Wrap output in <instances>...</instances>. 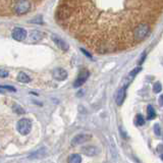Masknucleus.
<instances>
[{"mask_svg":"<svg viewBox=\"0 0 163 163\" xmlns=\"http://www.w3.org/2000/svg\"><path fill=\"white\" fill-rule=\"evenodd\" d=\"M163 11V0H61L57 22L98 53L136 46L133 32L152 27Z\"/></svg>","mask_w":163,"mask_h":163,"instance_id":"1","label":"nucleus"},{"mask_svg":"<svg viewBox=\"0 0 163 163\" xmlns=\"http://www.w3.org/2000/svg\"><path fill=\"white\" fill-rule=\"evenodd\" d=\"M17 0H1V14L2 15H10L11 14V9L13 4L17 2ZM33 3L34 6L41 3L43 0H30Z\"/></svg>","mask_w":163,"mask_h":163,"instance_id":"2","label":"nucleus"},{"mask_svg":"<svg viewBox=\"0 0 163 163\" xmlns=\"http://www.w3.org/2000/svg\"><path fill=\"white\" fill-rule=\"evenodd\" d=\"M17 130H18V133L23 136H26V135H28V133H30L31 130H32L31 120L28 118L20 119L17 124Z\"/></svg>","mask_w":163,"mask_h":163,"instance_id":"3","label":"nucleus"},{"mask_svg":"<svg viewBox=\"0 0 163 163\" xmlns=\"http://www.w3.org/2000/svg\"><path fill=\"white\" fill-rule=\"evenodd\" d=\"M90 76V73L89 71H87V69H83L81 73L79 74V76H77V80L74 81V88H80L81 86L86 83V81L88 80V77Z\"/></svg>","mask_w":163,"mask_h":163,"instance_id":"4","label":"nucleus"},{"mask_svg":"<svg viewBox=\"0 0 163 163\" xmlns=\"http://www.w3.org/2000/svg\"><path fill=\"white\" fill-rule=\"evenodd\" d=\"M12 38L17 41H24L27 38V31L22 28H15L12 31Z\"/></svg>","mask_w":163,"mask_h":163,"instance_id":"5","label":"nucleus"},{"mask_svg":"<svg viewBox=\"0 0 163 163\" xmlns=\"http://www.w3.org/2000/svg\"><path fill=\"white\" fill-rule=\"evenodd\" d=\"M52 76L55 80L57 81H64V80L67 77V71L63 68H55L54 71H52Z\"/></svg>","mask_w":163,"mask_h":163,"instance_id":"6","label":"nucleus"},{"mask_svg":"<svg viewBox=\"0 0 163 163\" xmlns=\"http://www.w3.org/2000/svg\"><path fill=\"white\" fill-rule=\"evenodd\" d=\"M90 139H91L90 135H77L71 140V145L77 146V145H80V144H84L89 141Z\"/></svg>","mask_w":163,"mask_h":163,"instance_id":"7","label":"nucleus"},{"mask_svg":"<svg viewBox=\"0 0 163 163\" xmlns=\"http://www.w3.org/2000/svg\"><path fill=\"white\" fill-rule=\"evenodd\" d=\"M52 38V40L54 41V43L57 45L58 47L60 48L62 51H67L68 50V48H69V46H68V44L66 43L65 41H63L62 39L61 38H59L58 36H55V35H53V36L51 37Z\"/></svg>","mask_w":163,"mask_h":163,"instance_id":"8","label":"nucleus"},{"mask_svg":"<svg viewBox=\"0 0 163 163\" xmlns=\"http://www.w3.org/2000/svg\"><path fill=\"white\" fill-rule=\"evenodd\" d=\"M125 90H127V87L125 86H122L120 89L117 91L116 93V97H115V101H116V104L118 106L121 105L124 101V98H125Z\"/></svg>","mask_w":163,"mask_h":163,"instance_id":"9","label":"nucleus"},{"mask_svg":"<svg viewBox=\"0 0 163 163\" xmlns=\"http://www.w3.org/2000/svg\"><path fill=\"white\" fill-rule=\"evenodd\" d=\"M82 152L87 156H95L99 153V149L95 146H86L82 148Z\"/></svg>","mask_w":163,"mask_h":163,"instance_id":"10","label":"nucleus"},{"mask_svg":"<svg viewBox=\"0 0 163 163\" xmlns=\"http://www.w3.org/2000/svg\"><path fill=\"white\" fill-rule=\"evenodd\" d=\"M29 37L32 42H39L43 39V33L40 31H32Z\"/></svg>","mask_w":163,"mask_h":163,"instance_id":"11","label":"nucleus"},{"mask_svg":"<svg viewBox=\"0 0 163 163\" xmlns=\"http://www.w3.org/2000/svg\"><path fill=\"white\" fill-rule=\"evenodd\" d=\"M47 150L45 148H42L40 150H37L36 152H34L33 154H31L29 156V159H40V158H43V157L46 156V152Z\"/></svg>","mask_w":163,"mask_h":163,"instance_id":"12","label":"nucleus"},{"mask_svg":"<svg viewBox=\"0 0 163 163\" xmlns=\"http://www.w3.org/2000/svg\"><path fill=\"white\" fill-rule=\"evenodd\" d=\"M17 81L20 83H23V84H27V83L31 82V77L25 73H20L17 76Z\"/></svg>","mask_w":163,"mask_h":163,"instance_id":"13","label":"nucleus"},{"mask_svg":"<svg viewBox=\"0 0 163 163\" xmlns=\"http://www.w3.org/2000/svg\"><path fill=\"white\" fill-rule=\"evenodd\" d=\"M155 117H156V112H155L154 108L151 105H148V107H147V119L152 120Z\"/></svg>","mask_w":163,"mask_h":163,"instance_id":"14","label":"nucleus"},{"mask_svg":"<svg viewBox=\"0 0 163 163\" xmlns=\"http://www.w3.org/2000/svg\"><path fill=\"white\" fill-rule=\"evenodd\" d=\"M68 163H81L82 162V158H81V155L79 154H73L68 157L67 159Z\"/></svg>","mask_w":163,"mask_h":163,"instance_id":"15","label":"nucleus"},{"mask_svg":"<svg viewBox=\"0 0 163 163\" xmlns=\"http://www.w3.org/2000/svg\"><path fill=\"white\" fill-rule=\"evenodd\" d=\"M135 124L136 125H143L145 124V118H144V116L142 115V114H138V115L136 116Z\"/></svg>","mask_w":163,"mask_h":163,"instance_id":"16","label":"nucleus"},{"mask_svg":"<svg viewBox=\"0 0 163 163\" xmlns=\"http://www.w3.org/2000/svg\"><path fill=\"white\" fill-rule=\"evenodd\" d=\"M161 90H162L161 84H160L159 82L155 83L154 86H153V91H154V93H160V92H161Z\"/></svg>","mask_w":163,"mask_h":163,"instance_id":"17","label":"nucleus"},{"mask_svg":"<svg viewBox=\"0 0 163 163\" xmlns=\"http://www.w3.org/2000/svg\"><path fill=\"white\" fill-rule=\"evenodd\" d=\"M0 90H1L2 93H3L4 91H8V92H15V91H17L11 86H1L0 87Z\"/></svg>","mask_w":163,"mask_h":163,"instance_id":"18","label":"nucleus"},{"mask_svg":"<svg viewBox=\"0 0 163 163\" xmlns=\"http://www.w3.org/2000/svg\"><path fill=\"white\" fill-rule=\"evenodd\" d=\"M13 110H14V112H17V113L18 114H23V113H25V110L20 107V105H17V104H14L13 105Z\"/></svg>","mask_w":163,"mask_h":163,"instance_id":"19","label":"nucleus"},{"mask_svg":"<svg viewBox=\"0 0 163 163\" xmlns=\"http://www.w3.org/2000/svg\"><path fill=\"white\" fill-rule=\"evenodd\" d=\"M154 132L156 136H160V127L159 124H155L154 125Z\"/></svg>","mask_w":163,"mask_h":163,"instance_id":"20","label":"nucleus"},{"mask_svg":"<svg viewBox=\"0 0 163 163\" xmlns=\"http://www.w3.org/2000/svg\"><path fill=\"white\" fill-rule=\"evenodd\" d=\"M31 23H36V24H43V20H42V17H37V18H35V20H31Z\"/></svg>","mask_w":163,"mask_h":163,"instance_id":"21","label":"nucleus"},{"mask_svg":"<svg viewBox=\"0 0 163 163\" xmlns=\"http://www.w3.org/2000/svg\"><path fill=\"white\" fill-rule=\"evenodd\" d=\"M0 76H1V77H5L8 76V71H4V69H1V71H0Z\"/></svg>","mask_w":163,"mask_h":163,"instance_id":"22","label":"nucleus"},{"mask_svg":"<svg viewBox=\"0 0 163 163\" xmlns=\"http://www.w3.org/2000/svg\"><path fill=\"white\" fill-rule=\"evenodd\" d=\"M159 104H160L161 106H163V95H161V96L159 97Z\"/></svg>","mask_w":163,"mask_h":163,"instance_id":"23","label":"nucleus"},{"mask_svg":"<svg viewBox=\"0 0 163 163\" xmlns=\"http://www.w3.org/2000/svg\"><path fill=\"white\" fill-rule=\"evenodd\" d=\"M82 50V51L83 52H84L85 53V54H86L87 56H89V57H92V56H91V54H90V53H88V52H86V50H84V49H81Z\"/></svg>","mask_w":163,"mask_h":163,"instance_id":"24","label":"nucleus"},{"mask_svg":"<svg viewBox=\"0 0 163 163\" xmlns=\"http://www.w3.org/2000/svg\"><path fill=\"white\" fill-rule=\"evenodd\" d=\"M161 159L163 160V155H162V156H161Z\"/></svg>","mask_w":163,"mask_h":163,"instance_id":"25","label":"nucleus"}]
</instances>
